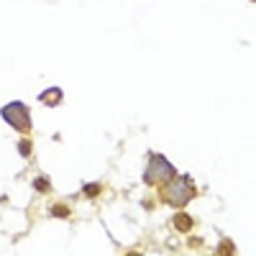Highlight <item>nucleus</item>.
<instances>
[{
	"instance_id": "1",
	"label": "nucleus",
	"mask_w": 256,
	"mask_h": 256,
	"mask_svg": "<svg viewBox=\"0 0 256 256\" xmlns=\"http://www.w3.org/2000/svg\"><path fill=\"white\" fill-rule=\"evenodd\" d=\"M195 195H198V190H195V184H192L190 174H174L166 182V187L162 190V200L166 205H172V208H184Z\"/></svg>"
},
{
	"instance_id": "2",
	"label": "nucleus",
	"mask_w": 256,
	"mask_h": 256,
	"mask_svg": "<svg viewBox=\"0 0 256 256\" xmlns=\"http://www.w3.org/2000/svg\"><path fill=\"white\" fill-rule=\"evenodd\" d=\"M174 174H177L174 164L169 162L164 154H156V152L148 154V164L144 169V182L146 184H166Z\"/></svg>"
},
{
	"instance_id": "3",
	"label": "nucleus",
	"mask_w": 256,
	"mask_h": 256,
	"mask_svg": "<svg viewBox=\"0 0 256 256\" xmlns=\"http://www.w3.org/2000/svg\"><path fill=\"white\" fill-rule=\"evenodd\" d=\"M0 116H3V120L10 128H16V131H20V134H28L31 131V113H28V108H26L24 102L13 100V102L3 105V108H0Z\"/></svg>"
},
{
	"instance_id": "4",
	"label": "nucleus",
	"mask_w": 256,
	"mask_h": 256,
	"mask_svg": "<svg viewBox=\"0 0 256 256\" xmlns=\"http://www.w3.org/2000/svg\"><path fill=\"white\" fill-rule=\"evenodd\" d=\"M64 100V92H62V88H49V90H44L38 95V102H44V105H49V108H54V105H59Z\"/></svg>"
},
{
	"instance_id": "5",
	"label": "nucleus",
	"mask_w": 256,
	"mask_h": 256,
	"mask_svg": "<svg viewBox=\"0 0 256 256\" xmlns=\"http://www.w3.org/2000/svg\"><path fill=\"white\" fill-rule=\"evenodd\" d=\"M172 223H174L177 230H190V228H192V218H190V216H174Z\"/></svg>"
},
{
	"instance_id": "6",
	"label": "nucleus",
	"mask_w": 256,
	"mask_h": 256,
	"mask_svg": "<svg viewBox=\"0 0 256 256\" xmlns=\"http://www.w3.org/2000/svg\"><path fill=\"white\" fill-rule=\"evenodd\" d=\"M34 187H36L38 192H49V180H46V177H36V180H34Z\"/></svg>"
},
{
	"instance_id": "7",
	"label": "nucleus",
	"mask_w": 256,
	"mask_h": 256,
	"mask_svg": "<svg viewBox=\"0 0 256 256\" xmlns=\"http://www.w3.org/2000/svg\"><path fill=\"white\" fill-rule=\"evenodd\" d=\"M18 152H20V156H28L31 154V141H20L18 144Z\"/></svg>"
},
{
	"instance_id": "8",
	"label": "nucleus",
	"mask_w": 256,
	"mask_h": 256,
	"mask_svg": "<svg viewBox=\"0 0 256 256\" xmlns=\"http://www.w3.org/2000/svg\"><path fill=\"white\" fill-rule=\"evenodd\" d=\"M84 192L92 198V195H98V192H100V187H98V184H90V187H84Z\"/></svg>"
},
{
	"instance_id": "9",
	"label": "nucleus",
	"mask_w": 256,
	"mask_h": 256,
	"mask_svg": "<svg viewBox=\"0 0 256 256\" xmlns=\"http://www.w3.org/2000/svg\"><path fill=\"white\" fill-rule=\"evenodd\" d=\"M54 216H67V208H54Z\"/></svg>"
}]
</instances>
